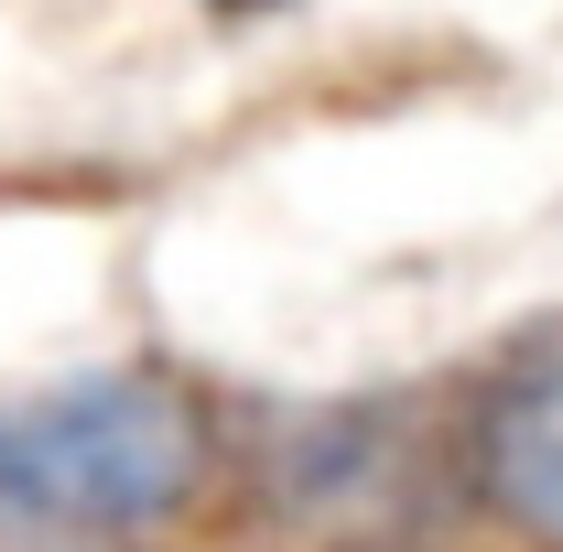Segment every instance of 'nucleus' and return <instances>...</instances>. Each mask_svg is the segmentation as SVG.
I'll use <instances>...</instances> for the list:
<instances>
[{"instance_id":"obj_4","label":"nucleus","mask_w":563,"mask_h":552,"mask_svg":"<svg viewBox=\"0 0 563 552\" xmlns=\"http://www.w3.org/2000/svg\"><path fill=\"white\" fill-rule=\"evenodd\" d=\"M196 11H217V22H272V11H303V0H196Z\"/></svg>"},{"instance_id":"obj_2","label":"nucleus","mask_w":563,"mask_h":552,"mask_svg":"<svg viewBox=\"0 0 563 552\" xmlns=\"http://www.w3.org/2000/svg\"><path fill=\"white\" fill-rule=\"evenodd\" d=\"M444 498H466V477H455V433L422 412V390L314 401V412L282 422L272 455H261V509L314 552L412 542Z\"/></svg>"},{"instance_id":"obj_3","label":"nucleus","mask_w":563,"mask_h":552,"mask_svg":"<svg viewBox=\"0 0 563 552\" xmlns=\"http://www.w3.org/2000/svg\"><path fill=\"white\" fill-rule=\"evenodd\" d=\"M455 477L520 552H563V336L488 368V390L455 412Z\"/></svg>"},{"instance_id":"obj_1","label":"nucleus","mask_w":563,"mask_h":552,"mask_svg":"<svg viewBox=\"0 0 563 552\" xmlns=\"http://www.w3.org/2000/svg\"><path fill=\"white\" fill-rule=\"evenodd\" d=\"M228 487V412L185 368H76L0 390V552H98L196 520Z\"/></svg>"}]
</instances>
